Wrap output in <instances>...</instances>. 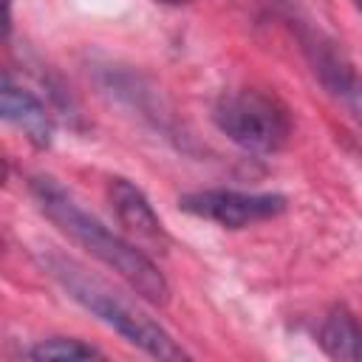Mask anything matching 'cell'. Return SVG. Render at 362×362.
<instances>
[{
  "label": "cell",
  "instance_id": "obj_1",
  "mask_svg": "<svg viewBox=\"0 0 362 362\" xmlns=\"http://www.w3.org/2000/svg\"><path fill=\"white\" fill-rule=\"evenodd\" d=\"M28 192L37 204V209L76 246H82L93 260L116 272L141 300L150 305L164 308L170 303V283L164 272L144 255L139 243L130 238H122L119 232L107 229L96 215L82 209L76 198L51 175H34L28 181Z\"/></svg>",
  "mask_w": 362,
  "mask_h": 362
},
{
  "label": "cell",
  "instance_id": "obj_12",
  "mask_svg": "<svg viewBox=\"0 0 362 362\" xmlns=\"http://www.w3.org/2000/svg\"><path fill=\"white\" fill-rule=\"evenodd\" d=\"M354 6H356V8H359V11H362V0H354Z\"/></svg>",
  "mask_w": 362,
  "mask_h": 362
},
{
  "label": "cell",
  "instance_id": "obj_9",
  "mask_svg": "<svg viewBox=\"0 0 362 362\" xmlns=\"http://www.w3.org/2000/svg\"><path fill=\"white\" fill-rule=\"evenodd\" d=\"M28 359H37V362H54V359H102L105 354L90 345V342H82V339H74V337H48V339H40L37 345H31L25 351Z\"/></svg>",
  "mask_w": 362,
  "mask_h": 362
},
{
  "label": "cell",
  "instance_id": "obj_3",
  "mask_svg": "<svg viewBox=\"0 0 362 362\" xmlns=\"http://www.w3.org/2000/svg\"><path fill=\"white\" fill-rule=\"evenodd\" d=\"M215 127L240 150L272 156L291 139V110L286 102L263 88L223 90L212 105Z\"/></svg>",
  "mask_w": 362,
  "mask_h": 362
},
{
  "label": "cell",
  "instance_id": "obj_6",
  "mask_svg": "<svg viewBox=\"0 0 362 362\" xmlns=\"http://www.w3.org/2000/svg\"><path fill=\"white\" fill-rule=\"evenodd\" d=\"M107 198H110V209L116 215V221L127 229L130 240L139 243L141 249H164L170 243L167 229L161 223V218L156 215L153 204L147 201V195L127 178H110L107 184Z\"/></svg>",
  "mask_w": 362,
  "mask_h": 362
},
{
  "label": "cell",
  "instance_id": "obj_5",
  "mask_svg": "<svg viewBox=\"0 0 362 362\" xmlns=\"http://www.w3.org/2000/svg\"><path fill=\"white\" fill-rule=\"evenodd\" d=\"M181 212L212 221L223 229H243L286 212L288 201L280 192H243V189H198L178 198Z\"/></svg>",
  "mask_w": 362,
  "mask_h": 362
},
{
  "label": "cell",
  "instance_id": "obj_2",
  "mask_svg": "<svg viewBox=\"0 0 362 362\" xmlns=\"http://www.w3.org/2000/svg\"><path fill=\"white\" fill-rule=\"evenodd\" d=\"M42 266L48 274L62 286V291L79 303L90 317H96L102 325L116 331L124 342L136 345L147 356L156 359H187V351L170 337L164 325H158L153 317L130 305L124 297H119L110 286H105L99 277H93L88 269H82L76 260L48 252L42 257Z\"/></svg>",
  "mask_w": 362,
  "mask_h": 362
},
{
  "label": "cell",
  "instance_id": "obj_4",
  "mask_svg": "<svg viewBox=\"0 0 362 362\" xmlns=\"http://www.w3.org/2000/svg\"><path fill=\"white\" fill-rule=\"evenodd\" d=\"M291 25L297 31L300 51L305 54L317 82L328 90L331 99H337L348 110V116L354 122L362 124V74L356 71V65L351 62L345 48L328 31H322L320 25L308 23L300 14H294Z\"/></svg>",
  "mask_w": 362,
  "mask_h": 362
},
{
  "label": "cell",
  "instance_id": "obj_8",
  "mask_svg": "<svg viewBox=\"0 0 362 362\" xmlns=\"http://www.w3.org/2000/svg\"><path fill=\"white\" fill-rule=\"evenodd\" d=\"M317 342L331 359L362 362V322L348 311H331L320 325Z\"/></svg>",
  "mask_w": 362,
  "mask_h": 362
},
{
  "label": "cell",
  "instance_id": "obj_11",
  "mask_svg": "<svg viewBox=\"0 0 362 362\" xmlns=\"http://www.w3.org/2000/svg\"><path fill=\"white\" fill-rule=\"evenodd\" d=\"M6 3V20H8V11H11V0H3Z\"/></svg>",
  "mask_w": 362,
  "mask_h": 362
},
{
  "label": "cell",
  "instance_id": "obj_7",
  "mask_svg": "<svg viewBox=\"0 0 362 362\" xmlns=\"http://www.w3.org/2000/svg\"><path fill=\"white\" fill-rule=\"evenodd\" d=\"M0 107H3V119L14 124L34 147H48L54 141V119L48 107L31 90L14 85L8 76L3 79Z\"/></svg>",
  "mask_w": 362,
  "mask_h": 362
},
{
  "label": "cell",
  "instance_id": "obj_10",
  "mask_svg": "<svg viewBox=\"0 0 362 362\" xmlns=\"http://www.w3.org/2000/svg\"><path fill=\"white\" fill-rule=\"evenodd\" d=\"M158 3H164V6H184V3H192V0H158Z\"/></svg>",
  "mask_w": 362,
  "mask_h": 362
}]
</instances>
